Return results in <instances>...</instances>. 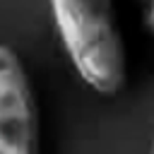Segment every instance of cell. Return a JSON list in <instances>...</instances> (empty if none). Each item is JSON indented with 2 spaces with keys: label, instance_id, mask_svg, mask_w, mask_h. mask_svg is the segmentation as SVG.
Instances as JSON below:
<instances>
[{
  "label": "cell",
  "instance_id": "3",
  "mask_svg": "<svg viewBox=\"0 0 154 154\" xmlns=\"http://www.w3.org/2000/svg\"><path fill=\"white\" fill-rule=\"evenodd\" d=\"M147 26L154 34V0H149V5H147Z\"/></svg>",
  "mask_w": 154,
  "mask_h": 154
},
{
  "label": "cell",
  "instance_id": "2",
  "mask_svg": "<svg viewBox=\"0 0 154 154\" xmlns=\"http://www.w3.org/2000/svg\"><path fill=\"white\" fill-rule=\"evenodd\" d=\"M41 125L26 67L12 46H0V154H38Z\"/></svg>",
  "mask_w": 154,
  "mask_h": 154
},
{
  "label": "cell",
  "instance_id": "1",
  "mask_svg": "<svg viewBox=\"0 0 154 154\" xmlns=\"http://www.w3.org/2000/svg\"><path fill=\"white\" fill-rule=\"evenodd\" d=\"M48 12L77 77L96 94H118L128 82V53L113 0H48Z\"/></svg>",
  "mask_w": 154,
  "mask_h": 154
}]
</instances>
